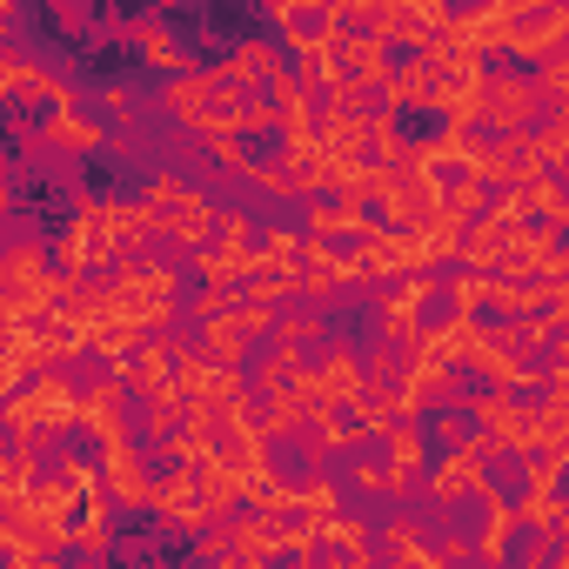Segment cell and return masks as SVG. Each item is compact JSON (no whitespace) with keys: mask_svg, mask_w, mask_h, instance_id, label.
I'll return each mask as SVG.
<instances>
[{"mask_svg":"<svg viewBox=\"0 0 569 569\" xmlns=\"http://www.w3.org/2000/svg\"><path fill=\"white\" fill-rule=\"evenodd\" d=\"M0 422H8L14 442H28V436H61V429L81 422V389H74L68 376H54V369L21 376V382L8 389V402H0Z\"/></svg>","mask_w":569,"mask_h":569,"instance_id":"6da1fadb","label":"cell"},{"mask_svg":"<svg viewBox=\"0 0 569 569\" xmlns=\"http://www.w3.org/2000/svg\"><path fill=\"white\" fill-rule=\"evenodd\" d=\"M54 261H61V274H101V268H114V261H121V241L108 234V214H101V201H88V208L74 214V228L61 234Z\"/></svg>","mask_w":569,"mask_h":569,"instance_id":"7a4b0ae2","label":"cell"},{"mask_svg":"<svg viewBox=\"0 0 569 569\" xmlns=\"http://www.w3.org/2000/svg\"><path fill=\"white\" fill-rule=\"evenodd\" d=\"M0 281H8V296H34V302H61L68 274L48 261V248H0Z\"/></svg>","mask_w":569,"mask_h":569,"instance_id":"3957f363","label":"cell"},{"mask_svg":"<svg viewBox=\"0 0 569 569\" xmlns=\"http://www.w3.org/2000/svg\"><path fill=\"white\" fill-rule=\"evenodd\" d=\"M536 108H542V94H536L522 74H509V81H489V74H482V121H489L496 134H509V141L529 134V128H536Z\"/></svg>","mask_w":569,"mask_h":569,"instance_id":"277c9868","label":"cell"},{"mask_svg":"<svg viewBox=\"0 0 569 569\" xmlns=\"http://www.w3.org/2000/svg\"><path fill=\"white\" fill-rule=\"evenodd\" d=\"M429 296H436V281H429L422 268L402 274L396 289L382 296V336H389V342H416V336H422V302H429Z\"/></svg>","mask_w":569,"mask_h":569,"instance_id":"5b68a950","label":"cell"},{"mask_svg":"<svg viewBox=\"0 0 569 569\" xmlns=\"http://www.w3.org/2000/svg\"><path fill=\"white\" fill-rule=\"evenodd\" d=\"M482 456H496L489 442H456V456H442L436 469H429V489H436V502H456V496H476L482 482H489V469H482Z\"/></svg>","mask_w":569,"mask_h":569,"instance_id":"8992f818","label":"cell"},{"mask_svg":"<svg viewBox=\"0 0 569 569\" xmlns=\"http://www.w3.org/2000/svg\"><path fill=\"white\" fill-rule=\"evenodd\" d=\"M389 68H396V48L382 41V34H342V74L356 81V88H382L389 81Z\"/></svg>","mask_w":569,"mask_h":569,"instance_id":"52a82bcc","label":"cell"},{"mask_svg":"<svg viewBox=\"0 0 569 569\" xmlns=\"http://www.w3.org/2000/svg\"><path fill=\"white\" fill-rule=\"evenodd\" d=\"M429 88H436V61L416 48L409 61L389 68V81H382V108H396V114H402V108H429Z\"/></svg>","mask_w":569,"mask_h":569,"instance_id":"ba28073f","label":"cell"},{"mask_svg":"<svg viewBox=\"0 0 569 569\" xmlns=\"http://www.w3.org/2000/svg\"><path fill=\"white\" fill-rule=\"evenodd\" d=\"M81 422L101 436V449L108 442H128V409H121V376L108 369V382H94L88 396H81Z\"/></svg>","mask_w":569,"mask_h":569,"instance_id":"9c48e42d","label":"cell"},{"mask_svg":"<svg viewBox=\"0 0 569 569\" xmlns=\"http://www.w3.org/2000/svg\"><path fill=\"white\" fill-rule=\"evenodd\" d=\"M101 482H108V496H114L121 509H148V496H154V482L141 476V462H134L128 442H108V456H101Z\"/></svg>","mask_w":569,"mask_h":569,"instance_id":"30bf717a","label":"cell"},{"mask_svg":"<svg viewBox=\"0 0 569 569\" xmlns=\"http://www.w3.org/2000/svg\"><path fill=\"white\" fill-rule=\"evenodd\" d=\"M429 108H442L456 128H476V121H482V68H476V74H436Z\"/></svg>","mask_w":569,"mask_h":569,"instance_id":"8fae6325","label":"cell"},{"mask_svg":"<svg viewBox=\"0 0 569 569\" xmlns=\"http://www.w3.org/2000/svg\"><path fill=\"white\" fill-rule=\"evenodd\" d=\"M562 28H569V21H562V8H549V14H522V21L509 28V41H502V48H509L516 61H542V54H556V48H562Z\"/></svg>","mask_w":569,"mask_h":569,"instance_id":"7c38bea8","label":"cell"},{"mask_svg":"<svg viewBox=\"0 0 569 569\" xmlns=\"http://www.w3.org/2000/svg\"><path fill=\"white\" fill-rule=\"evenodd\" d=\"M41 141L61 148V154H94V148L108 141V128H101L94 114H81V108H54L48 128H41Z\"/></svg>","mask_w":569,"mask_h":569,"instance_id":"4fadbf2b","label":"cell"},{"mask_svg":"<svg viewBox=\"0 0 569 569\" xmlns=\"http://www.w3.org/2000/svg\"><path fill=\"white\" fill-rule=\"evenodd\" d=\"M214 221H221V214H214L201 194H181V201L168 208V228H161V234H168L174 248H188V254H194V248H208V241H214Z\"/></svg>","mask_w":569,"mask_h":569,"instance_id":"5bb4252c","label":"cell"},{"mask_svg":"<svg viewBox=\"0 0 569 569\" xmlns=\"http://www.w3.org/2000/svg\"><path fill=\"white\" fill-rule=\"evenodd\" d=\"M201 356H208V362H228V369H241V356H248V336H241L234 309H228V316H208V329H201Z\"/></svg>","mask_w":569,"mask_h":569,"instance_id":"9a60e30c","label":"cell"},{"mask_svg":"<svg viewBox=\"0 0 569 569\" xmlns=\"http://www.w3.org/2000/svg\"><path fill=\"white\" fill-rule=\"evenodd\" d=\"M389 462H396V469H382L389 489H402L409 476H422V469H429V442H422V429H396V436H389Z\"/></svg>","mask_w":569,"mask_h":569,"instance_id":"2e32d148","label":"cell"},{"mask_svg":"<svg viewBox=\"0 0 569 569\" xmlns=\"http://www.w3.org/2000/svg\"><path fill=\"white\" fill-rule=\"evenodd\" d=\"M489 281H496L489 268H469V261H462V268L449 274V316H476V309L489 302Z\"/></svg>","mask_w":569,"mask_h":569,"instance_id":"e0dca14e","label":"cell"},{"mask_svg":"<svg viewBox=\"0 0 569 569\" xmlns=\"http://www.w3.org/2000/svg\"><path fill=\"white\" fill-rule=\"evenodd\" d=\"M281 61H274V48L268 41H241L234 54H228V68L221 74H234V81H248V88H268V74H274Z\"/></svg>","mask_w":569,"mask_h":569,"instance_id":"ac0fdd59","label":"cell"},{"mask_svg":"<svg viewBox=\"0 0 569 569\" xmlns=\"http://www.w3.org/2000/svg\"><path fill=\"white\" fill-rule=\"evenodd\" d=\"M208 88H214V74H194V68H188V74H174V81H168V108H174V121H188V128H194V121H201V108H208Z\"/></svg>","mask_w":569,"mask_h":569,"instance_id":"d6986e66","label":"cell"},{"mask_svg":"<svg viewBox=\"0 0 569 569\" xmlns=\"http://www.w3.org/2000/svg\"><path fill=\"white\" fill-rule=\"evenodd\" d=\"M14 94H28V101H41V108H74V94L61 88V74H48V68H34V61H21Z\"/></svg>","mask_w":569,"mask_h":569,"instance_id":"ffe728a7","label":"cell"},{"mask_svg":"<svg viewBox=\"0 0 569 569\" xmlns=\"http://www.w3.org/2000/svg\"><path fill=\"white\" fill-rule=\"evenodd\" d=\"M274 349H289V356H302V342H322V316H289V322H281L274 316Z\"/></svg>","mask_w":569,"mask_h":569,"instance_id":"44dd1931","label":"cell"},{"mask_svg":"<svg viewBox=\"0 0 569 569\" xmlns=\"http://www.w3.org/2000/svg\"><path fill=\"white\" fill-rule=\"evenodd\" d=\"M134 34H141V54H148L154 68H181V48H174V34H168L161 21H141Z\"/></svg>","mask_w":569,"mask_h":569,"instance_id":"7402d4cb","label":"cell"},{"mask_svg":"<svg viewBox=\"0 0 569 569\" xmlns=\"http://www.w3.org/2000/svg\"><path fill=\"white\" fill-rule=\"evenodd\" d=\"M274 128V94H241V134H268Z\"/></svg>","mask_w":569,"mask_h":569,"instance_id":"603a6c76","label":"cell"},{"mask_svg":"<svg viewBox=\"0 0 569 569\" xmlns=\"http://www.w3.org/2000/svg\"><path fill=\"white\" fill-rule=\"evenodd\" d=\"M336 502H342V489H336V482H309V489H296V509H309V522L336 516Z\"/></svg>","mask_w":569,"mask_h":569,"instance_id":"cb8c5ba5","label":"cell"},{"mask_svg":"<svg viewBox=\"0 0 569 569\" xmlns=\"http://www.w3.org/2000/svg\"><path fill=\"white\" fill-rule=\"evenodd\" d=\"M516 516H522V522H542V529H549V522L562 516V502H556V489H529V502H522Z\"/></svg>","mask_w":569,"mask_h":569,"instance_id":"d4e9b609","label":"cell"},{"mask_svg":"<svg viewBox=\"0 0 569 569\" xmlns=\"http://www.w3.org/2000/svg\"><path fill=\"white\" fill-rule=\"evenodd\" d=\"M241 174H248V181H254V188H268V194H302V188H296V174H289V168H254V161H248V168H241Z\"/></svg>","mask_w":569,"mask_h":569,"instance_id":"484cf974","label":"cell"},{"mask_svg":"<svg viewBox=\"0 0 569 569\" xmlns=\"http://www.w3.org/2000/svg\"><path fill=\"white\" fill-rule=\"evenodd\" d=\"M562 141H569L562 128H542V134H536V141H522V148H529L542 168H562Z\"/></svg>","mask_w":569,"mask_h":569,"instance_id":"4316f807","label":"cell"},{"mask_svg":"<svg viewBox=\"0 0 569 569\" xmlns=\"http://www.w3.org/2000/svg\"><path fill=\"white\" fill-rule=\"evenodd\" d=\"M181 194H188V188H181V174H154V181H148V194H141V201H148V208H161V214H168V208H174V201H181Z\"/></svg>","mask_w":569,"mask_h":569,"instance_id":"83f0119b","label":"cell"},{"mask_svg":"<svg viewBox=\"0 0 569 569\" xmlns=\"http://www.w3.org/2000/svg\"><path fill=\"white\" fill-rule=\"evenodd\" d=\"M228 302H234V289H221V281H214L208 296H194V316H201V322H208V316H228Z\"/></svg>","mask_w":569,"mask_h":569,"instance_id":"f1b7e54d","label":"cell"},{"mask_svg":"<svg viewBox=\"0 0 569 569\" xmlns=\"http://www.w3.org/2000/svg\"><path fill=\"white\" fill-rule=\"evenodd\" d=\"M389 549H396V556H416V562H436V549H422L416 529H389Z\"/></svg>","mask_w":569,"mask_h":569,"instance_id":"f546056e","label":"cell"},{"mask_svg":"<svg viewBox=\"0 0 569 569\" xmlns=\"http://www.w3.org/2000/svg\"><path fill=\"white\" fill-rule=\"evenodd\" d=\"M296 8H316V0H296Z\"/></svg>","mask_w":569,"mask_h":569,"instance_id":"4dcf8cb0","label":"cell"}]
</instances>
